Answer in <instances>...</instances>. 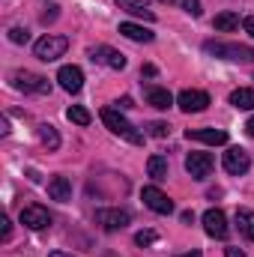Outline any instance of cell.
Returning a JSON list of instances; mask_svg holds the SVG:
<instances>
[{
    "instance_id": "obj_32",
    "label": "cell",
    "mask_w": 254,
    "mask_h": 257,
    "mask_svg": "<svg viewBox=\"0 0 254 257\" xmlns=\"http://www.w3.org/2000/svg\"><path fill=\"white\" fill-rule=\"evenodd\" d=\"M129 108H132V99H129V96H123V99L117 102V111H129Z\"/></svg>"
},
{
    "instance_id": "obj_6",
    "label": "cell",
    "mask_w": 254,
    "mask_h": 257,
    "mask_svg": "<svg viewBox=\"0 0 254 257\" xmlns=\"http://www.w3.org/2000/svg\"><path fill=\"white\" fill-rule=\"evenodd\" d=\"M129 221H132L129 209H120V206H114V209H96V224H102L105 230H123Z\"/></svg>"
},
{
    "instance_id": "obj_5",
    "label": "cell",
    "mask_w": 254,
    "mask_h": 257,
    "mask_svg": "<svg viewBox=\"0 0 254 257\" xmlns=\"http://www.w3.org/2000/svg\"><path fill=\"white\" fill-rule=\"evenodd\" d=\"M141 200H144L153 212H159V215H171V212H174V200L162 192V189H156V186H147V189L141 192Z\"/></svg>"
},
{
    "instance_id": "obj_35",
    "label": "cell",
    "mask_w": 254,
    "mask_h": 257,
    "mask_svg": "<svg viewBox=\"0 0 254 257\" xmlns=\"http://www.w3.org/2000/svg\"><path fill=\"white\" fill-rule=\"evenodd\" d=\"M177 257H203V254H200V251L194 248V251H186V254H177Z\"/></svg>"
},
{
    "instance_id": "obj_2",
    "label": "cell",
    "mask_w": 254,
    "mask_h": 257,
    "mask_svg": "<svg viewBox=\"0 0 254 257\" xmlns=\"http://www.w3.org/2000/svg\"><path fill=\"white\" fill-rule=\"evenodd\" d=\"M102 123H105V126L111 128L114 135L126 138L129 144H144V135H141L138 128L132 126V123H129L126 117H123V114L117 111V108H102Z\"/></svg>"
},
{
    "instance_id": "obj_26",
    "label": "cell",
    "mask_w": 254,
    "mask_h": 257,
    "mask_svg": "<svg viewBox=\"0 0 254 257\" xmlns=\"http://www.w3.org/2000/svg\"><path fill=\"white\" fill-rule=\"evenodd\" d=\"M156 239H159V236H156V230H141V233L135 236V242H138V245H153Z\"/></svg>"
},
{
    "instance_id": "obj_21",
    "label": "cell",
    "mask_w": 254,
    "mask_h": 257,
    "mask_svg": "<svg viewBox=\"0 0 254 257\" xmlns=\"http://www.w3.org/2000/svg\"><path fill=\"white\" fill-rule=\"evenodd\" d=\"M236 227L245 239H254V209H236Z\"/></svg>"
},
{
    "instance_id": "obj_31",
    "label": "cell",
    "mask_w": 254,
    "mask_h": 257,
    "mask_svg": "<svg viewBox=\"0 0 254 257\" xmlns=\"http://www.w3.org/2000/svg\"><path fill=\"white\" fill-rule=\"evenodd\" d=\"M242 27H245V33H248V36L254 39V15H251V18H245V21H242Z\"/></svg>"
},
{
    "instance_id": "obj_30",
    "label": "cell",
    "mask_w": 254,
    "mask_h": 257,
    "mask_svg": "<svg viewBox=\"0 0 254 257\" xmlns=\"http://www.w3.org/2000/svg\"><path fill=\"white\" fill-rule=\"evenodd\" d=\"M57 9H60V6H51V12H45V15H42V21H45V24H48V21H54V18L60 15Z\"/></svg>"
},
{
    "instance_id": "obj_13",
    "label": "cell",
    "mask_w": 254,
    "mask_h": 257,
    "mask_svg": "<svg viewBox=\"0 0 254 257\" xmlns=\"http://www.w3.org/2000/svg\"><path fill=\"white\" fill-rule=\"evenodd\" d=\"M186 138L189 141H200V144H209V147H224L227 144V132L224 128H189Z\"/></svg>"
},
{
    "instance_id": "obj_15",
    "label": "cell",
    "mask_w": 254,
    "mask_h": 257,
    "mask_svg": "<svg viewBox=\"0 0 254 257\" xmlns=\"http://www.w3.org/2000/svg\"><path fill=\"white\" fill-rule=\"evenodd\" d=\"M117 6L132 12V15H138V18H144V21H156V12L150 9L147 0H117Z\"/></svg>"
},
{
    "instance_id": "obj_12",
    "label": "cell",
    "mask_w": 254,
    "mask_h": 257,
    "mask_svg": "<svg viewBox=\"0 0 254 257\" xmlns=\"http://www.w3.org/2000/svg\"><path fill=\"white\" fill-rule=\"evenodd\" d=\"M90 60L93 63H102V66H111V69H126V54L108 48V45H96L90 51Z\"/></svg>"
},
{
    "instance_id": "obj_11",
    "label": "cell",
    "mask_w": 254,
    "mask_h": 257,
    "mask_svg": "<svg viewBox=\"0 0 254 257\" xmlns=\"http://www.w3.org/2000/svg\"><path fill=\"white\" fill-rule=\"evenodd\" d=\"M203 230L212 236V239H224L227 236V218L221 209H206L203 212Z\"/></svg>"
},
{
    "instance_id": "obj_16",
    "label": "cell",
    "mask_w": 254,
    "mask_h": 257,
    "mask_svg": "<svg viewBox=\"0 0 254 257\" xmlns=\"http://www.w3.org/2000/svg\"><path fill=\"white\" fill-rule=\"evenodd\" d=\"M48 194H51V200L66 203V200H72V183L66 177H51L48 180Z\"/></svg>"
},
{
    "instance_id": "obj_1",
    "label": "cell",
    "mask_w": 254,
    "mask_h": 257,
    "mask_svg": "<svg viewBox=\"0 0 254 257\" xmlns=\"http://www.w3.org/2000/svg\"><path fill=\"white\" fill-rule=\"evenodd\" d=\"M203 51L218 57V60H236V63H254V48L248 45H236V42H203Z\"/></svg>"
},
{
    "instance_id": "obj_37",
    "label": "cell",
    "mask_w": 254,
    "mask_h": 257,
    "mask_svg": "<svg viewBox=\"0 0 254 257\" xmlns=\"http://www.w3.org/2000/svg\"><path fill=\"white\" fill-rule=\"evenodd\" d=\"M162 3H168V6H171V3H174V0H162Z\"/></svg>"
},
{
    "instance_id": "obj_19",
    "label": "cell",
    "mask_w": 254,
    "mask_h": 257,
    "mask_svg": "<svg viewBox=\"0 0 254 257\" xmlns=\"http://www.w3.org/2000/svg\"><path fill=\"white\" fill-rule=\"evenodd\" d=\"M230 105H233L236 111H251L254 108V90L251 87H239V90H233V93H230Z\"/></svg>"
},
{
    "instance_id": "obj_29",
    "label": "cell",
    "mask_w": 254,
    "mask_h": 257,
    "mask_svg": "<svg viewBox=\"0 0 254 257\" xmlns=\"http://www.w3.org/2000/svg\"><path fill=\"white\" fill-rule=\"evenodd\" d=\"M0 224H3V230H0V239H3V242H9V239H12V221L3 215V221H0Z\"/></svg>"
},
{
    "instance_id": "obj_22",
    "label": "cell",
    "mask_w": 254,
    "mask_h": 257,
    "mask_svg": "<svg viewBox=\"0 0 254 257\" xmlns=\"http://www.w3.org/2000/svg\"><path fill=\"white\" fill-rule=\"evenodd\" d=\"M147 174L153 177V180H168V159L165 156H150V162H147Z\"/></svg>"
},
{
    "instance_id": "obj_36",
    "label": "cell",
    "mask_w": 254,
    "mask_h": 257,
    "mask_svg": "<svg viewBox=\"0 0 254 257\" xmlns=\"http://www.w3.org/2000/svg\"><path fill=\"white\" fill-rule=\"evenodd\" d=\"M48 257H72V254H66V251H51Z\"/></svg>"
},
{
    "instance_id": "obj_10",
    "label": "cell",
    "mask_w": 254,
    "mask_h": 257,
    "mask_svg": "<svg viewBox=\"0 0 254 257\" xmlns=\"http://www.w3.org/2000/svg\"><path fill=\"white\" fill-rule=\"evenodd\" d=\"M21 224L30 227V230H45L51 224V215L45 206H24L21 209Z\"/></svg>"
},
{
    "instance_id": "obj_4",
    "label": "cell",
    "mask_w": 254,
    "mask_h": 257,
    "mask_svg": "<svg viewBox=\"0 0 254 257\" xmlns=\"http://www.w3.org/2000/svg\"><path fill=\"white\" fill-rule=\"evenodd\" d=\"M12 87H18V90H27V93H51V84H48V78H42V75H36V72H12Z\"/></svg>"
},
{
    "instance_id": "obj_24",
    "label": "cell",
    "mask_w": 254,
    "mask_h": 257,
    "mask_svg": "<svg viewBox=\"0 0 254 257\" xmlns=\"http://www.w3.org/2000/svg\"><path fill=\"white\" fill-rule=\"evenodd\" d=\"M66 117H69L72 123H78V126H90V120H93V117H90V111H87V108H81V105H72V108L66 111Z\"/></svg>"
},
{
    "instance_id": "obj_28",
    "label": "cell",
    "mask_w": 254,
    "mask_h": 257,
    "mask_svg": "<svg viewBox=\"0 0 254 257\" xmlns=\"http://www.w3.org/2000/svg\"><path fill=\"white\" fill-rule=\"evenodd\" d=\"M183 9H186L189 15H194V18L203 12V9H200V0H183Z\"/></svg>"
},
{
    "instance_id": "obj_9",
    "label": "cell",
    "mask_w": 254,
    "mask_h": 257,
    "mask_svg": "<svg viewBox=\"0 0 254 257\" xmlns=\"http://www.w3.org/2000/svg\"><path fill=\"white\" fill-rule=\"evenodd\" d=\"M177 105H180V111H186V114H200V111H206L209 96H206L203 90H183V93L177 96Z\"/></svg>"
},
{
    "instance_id": "obj_20",
    "label": "cell",
    "mask_w": 254,
    "mask_h": 257,
    "mask_svg": "<svg viewBox=\"0 0 254 257\" xmlns=\"http://www.w3.org/2000/svg\"><path fill=\"white\" fill-rule=\"evenodd\" d=\"M212 27H215L218 33H233V30L239 27V15H236V12H218L215 21H212Z\"/></svg>"
},
{
    "instance_id": "obj_27",
    "label": "cell",
    "mask_w": 254,
    "mask_h": 257,
    "mask_svg": "<svg viewBox=\"0 0 254 257\" xmlns=\"http://www.w3.org/2000/svg\"><path fill=\"white\" fill-rule=\"evenodd\" d=\"M168 132H171L168 123H150V135L153 138H168Z\"/></svg>"
},
{
    "instance_id": "obj_7",
    "label": "cell",
    "mask_w": 254,
    "mask_h": 257,
    "mask_svg": "<svg viewBox=\"0 0 254 257\" xmlns=\"http://www.w3.org/2000/svg\"><path fill=\"white\" fill-rule=\"evenodd\" d=\"M248 168H251V159L242 147H230L224 153V171L230 177H242V174H248Z\"/></svg>"
},
{
    "instance_id": "obj_8",
    "label": "cell",
    "mask_w": 254,
    "mask_h": 257,
    "mask_svg": "<svg viewBox=\"0 0 254 257\" xmlns=\"http://www.w3.org/2000/svg\"><path fill=\"white\" fill-rule=\"evenodd\" d=\"M212 156L209 153H189L186 156V171L191 174V180H206L212 174Z\"/></svg>"
},
{
    "instance_id": "obj_23",
    "label": "cell",
    "mask_w": 254,
    "mask_h": 257,
    "mask_svg": "<svg viewBox=\"0 0 254 257\" xmlns=\"http://www.w3.org/2000/svg\"><path fill=\"white\" fill-rule=\"evenodd\" d=\"M36 135H39V141L48 150H60V135H57V128L51 126V123H42V126L36 128Z\"/></svg>"
},
{
    "instance_id": "obj_3",
    "label": "cell",
    "mask_w": 254,
    "mask_h": 257,
    "mask_svg": "<svg viewBox=\"0 0 254 257\" xmlns=\"http://www.w3.org/2000/svg\"><path fill=\"white\" fill-rule=\"evenodd\" d=\"M66 48H69V39H66V36H57V33H45L42 39L33 42V54H36L39 60H45V63L63 57Z\"/></svg>"
},
{
    "instance_id": "obj_25",
    "label": "cell",
    "mask_w": 254,
    "mask_h": 257,
    "mask_svg": "<svg viewBox=\"0 0 254 257\" xmlns=\"http://www.w3.org/2000/svg\"><path fill=\"white\" fill-rule=\"evenodd\" d=\"M9 42H15V45H27V42H30V33H27L24 27H12V30H9Z\"/></svg>"
},
{
    "instance_id": "obj_17",
    "label": "cell",
    "mask_w": 254,
    "mask_h": 257,
    "mask_svg": "<svg viewBox=\"0 0 254 257\" xmlns=\"http://www.w3.org/2000/svg\"><path fill=\"white\" fill-rule=\"evenodd\" d=\"M120 33L132 39V42H153L156 36H153V30H147V27H141V24H135V21H123L120 24Z\"/></svg>"
},
{
    "instance_id": "obj_33",
    "label": "cell",
    "mask_w": 254,
    "mask_h": 257,
    "mask_svg": "<svg viewBox=\"0 0 254 257\" xmlns=\"http://www.w3.org/2000/svg\"><path fill=\"white\" fill-rule=\"evenodd\" d=\"M224 257H245L239 248H224Z\"/></svg>"
},
{
    "instance_id": "obj_14",
    "label": "cell",
    "mask_w": 254,
    "mask_h": 257,
    "mask_svg": "<svg viewBox=\"0 0 254 257\" xmlns=\"http://www.w3.org/2000/svg\"><path fill=\"white\" fill-rule=\"evenodd\" d=\"M57 81H60V87H63L66 93H78L84 87V72L78 66H60Z\"/></svg>"
},
{
    "instance_id": "obj_18",
    "label": "cell",
    "mask_w": 254,
    "mask_h": 257,
    "mask_svg": "<svg viewBox=\"0 0 254 257\" xmlns=\"http://www.w3.org/2000/svg\"><path fill=\"white\" fill-rule=\"evenodd\" d=\"M147 105H153L156 111H168L174 105V96L162 87H153V90H147Z\"/></svg>"
},
{
    "instance_id": "obj_34",
    "label": "cell",
    "mask_w": 254,
    "mask_h": 257,
    "mask_svg": "<svg viewBox=\"0 0 254 257\" xmlns=\"http://www.w3.org/2000/svg\"><path fill=\"white\" fill-rule=\"evenodd\" d=\"M245 132H248V135H251V138H254V117H251V120H248V123H245Z\"/></svg>"
}]
</instances>
